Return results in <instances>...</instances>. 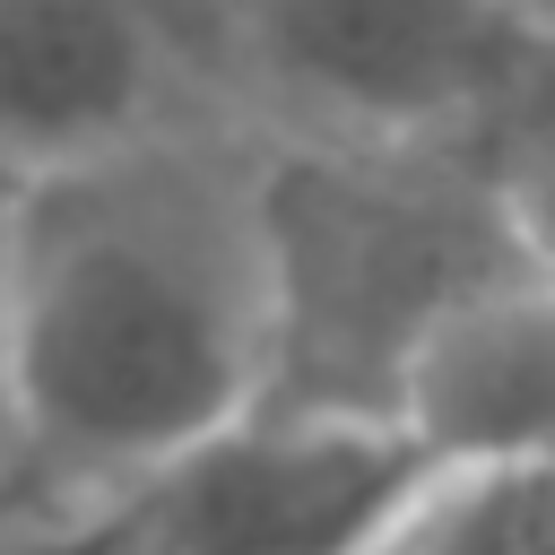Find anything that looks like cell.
I'll return each instance as SVG.
<instances>
[{"instance_id":"obj_7","label":"cell","mask_w":555,"mask_h":555,"mask_svg":"<svg viewBox=\"0 0 555 555\" xmlns=\"http://www.w3.org/2000/svg\"><path fill=\"white\" fill-rule=\"evenodd\" d=\"M486 9H503V17H538V26H546V0H486Z\"/></svg>"},{"instance_id":"obj_4","label":"cell","mask_w":555,"mask_h":555,"mask_svg":"<svg viewBox=\"0 0 555 555\" xmlns=\"http://www.w3.org/2000/svg\"><path fill=\"white\" fill-rule=\"evenodd\" d=\"M217 35L225 17L165 0H0V182L234 130Z\"/></svg>"},{"instance_id":"obj_3","label":"cell","mask_w":555,"mask_h":555,"mask_svg":"<svg viewBox=\"0 0 555 555\" xmlns=\"http://www.w3.org/2000/svg\"><path fill=\"white\" fill-rule=\"evenodd\" d=\"M217 87L260 147L460 156L546 225V26L486 0H243Z\"/></svg>"},{"instance_id":"obj_5","label":"cell","mask_w":555,"mask_h":555,"mask_svg":"<svg viewBox=\"0 0 555 555\" xmlns=\"http://www.w3.org/2000/svg\"><path fill=\"white\" fill-rule=\"evenodd\" d=\"M546 416H555V295L546 278H512L425 330V347L399 373L390 434L425 468H529L546 460Z\"/></svg>"},{"instance_id":"obj_1","label":"cell","mask_w":555,"mask_h":555,"mask_svg":"<svg viewBox=\"0 0 555 555\" xmlns=\"http://www.w3.org/2000/svg\"><path fill=\"white\" fill-rule=\"evenodd\" d=\"M251 156L260 139L191 130L9 182L0 408L26 468L95 529L260 399L269 278Z\"/></svg>"},{"instance_id":"obj_6","label":"cell","mask_w":555,"mask_h":555,"mask_svg":"<svg viewBox=\"0 0 555 555\" xmlns=\"http://www.w3.org/2000/svg\"><path fill=\"white\" fill-rule=\"evenodd\" d=\"M356 555H546V460L425 468Z\"/></svg>"},{"instance_id":"obj_8","label":"cell","mask_w":555,"mask_h":555,"mask_svg":"<svg viewBox=\"0 0 555 555\" xmlns=\"http://www.w3.org/2000/svg\"><path fill=\"white\" fill-rule=\"evenodd\" d=\"M165 9H191V17H225V9H243V0H165Z\"/></svg>"},{"instance_id":"obj_2","label":"cell","mask_w":555,"mask_h":555,"mask_svg":"<svg viewBox=\"0 0 555 555\" xmlns=\"http://www.w3.org/2000/svg\"><path fill=\"white\" fill-rule=\"evenodd\" d=\"M251 208L269 278V364L251 416L390 425L399 373L442 312L486 286L546 278V225H529L460 156L260 147Z\"/></svg>"}]
</instances>
